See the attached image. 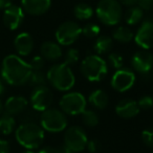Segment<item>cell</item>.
Instances as JSON below:
<instances>
[{"mask_svg":"<svg viewBox=\"0 0 153 153\" xmlns=\"http://www.w3.org/2000/svg\"><path fill=\"white\" fill-rule=\"evenodd\" d=\"M28 83L34 87L41 85H46L47 84V76L46 74L43 72V70H37V71H32L30 78L28 80Z\"/></svg>","mask_w":153,"mask_h":153,"instance_id":"27","label":"cell"},{"mask_svg":"<svg viewBox=\"0 0 153 153\" xmlns=\"http://www.w3.org/2000/svg\"><path fill=\"white\" fill-rule=\"evenodd\" d=\"M152 98H153V97H152Z\"/></svg>","mask_w":153,"mask_h":153,"instance_id":"46","label":"cell"},{"mask_svg":"<svg viewBox=\"0 0 153 153\" xmlns=\"http://www.w3.org/2000/svg\"><path fill=\"white\" fill-rule=\"evenodd\" d=\"M124 19L128 25H136L144 19V10L140 9L138 5L129 7L125 12Z\"/></svg>","mask_w":153,"mask_h":153,"instance_id":"21","label":"cell"},{"mask_svg":"<svg viewBox=\"0 0 153 153\" xmlns=\"http://www.w3.org/2000/svg\"><path fill=\"white\" fill-rule=\"evenodd\" d=\"M3 110H4V108H3V104H2V102H1V100H0V115L2 114Z\"/></svg>","mask_w":153,"mask_h":153,"instance_id":"43","label":"cell"},{"mask_svg":"<svg viewBox=\"0 0 153 153\" xmlns=\"http://www.w3.org/2000/svg\"><path fill=\"white\" fill-rule=\"evenodd\" d=\"M51 5V0H21V7L24 12L33 16L45 14Z\"/></svg>","mask_w":153,"mask_h":153,"instance_id":"16","label":"cell"},{"mask_svg":"<svg viewBox=\"0 0 153 153\" xmlns=\"http://www.w3.org/2000/svg\"><path fill=\"white\" fill-rule=\"evenodd\" d=\"M88 138L86 132L79 126L67 128L64 134V146L76 153L82 152L86 149Z\"/></svg>","mask_w":153,"mask_h":153,"instance_id":"9","label":"cell"},{"mask_svg":"<svg viewBox=\"0 0 153 153\" xmlns=\"http://www.w3.org/2000/svg\"><path fill=\"white\" fill-rule=\"evenodd\" d=\"M134 41L140 49L149 51L153 47V20L146 19L143 21L134 35Z\"/></svg>","mask_w":153,"mask_h":153,"instance_id":"13","label":"cell"},{"mask_svg":"<svg viewBox=\"0 0 153 153\" xmlns=\"http://www.w3.org/2000/svg\"><path fill=\"white\" fill-rule=\"evenodd\" d=\"M113 47V39L109 36H99L97 37L96 42L94 44V49L99 56L108 53Z\"/></svg>","mask_w":153,"mask_h":153,"instance_id":"22","label":"cell"},{"mask_svg":"<svg viewBox=\"0 0 153 153\" xmlns=\"http://www.w3.org/2000/svg\"><path fill=\"white\" fill-rule=\"evenodd\" d=\"M101 27L96 23H87L86 25L83 26L82 28V35L86 37V38H97L100 36Z\"/></svg>","mask_w":153,"mask_h":153,"instance_id":"28","label":"cell"},{"mask_svg":"<svg viewBox=\"0 0 153 153\" xmlns=\"http://www.w3.org/2000/svg\"><path fill=\"white\" fill-rule=\"evenodd\" d=\"M21 153H35L33 150H28V149H26V150H24V151H22Z\"/></svg>","mask_w":153,"mask_h":153,"instance_id":"44","label":"cell"},{"mask_svg":"<svg viewBox=\"0 0 153 153\" xmlns=\"http://www.w3.org/2000/svg\"><path fill=\"white\" fill-rule=\"evenodd\" d=\"M131 66L142 78H149L153 68V55L147 49L135 51L131 58Z\"/></svg>","mask_w":153,"mask_h":153,"instance_id":"11","label":"cell"},{"mask_svg":"<svg viewBox=\"0 0 153 153\" xmlns=\"http://www.w3.org/2000/svg\"><path fill=\"white\" fill-rule=\"evenodd\" d=\"M86 148H87V150L90 153H97L101 149V143L98 140H94H94H90L87 142Z\"/></svg>","mask_w":153,"mask_h":153,"instance_id":"35","label":"cell"},{"mask_svg":"<svg viewBox=\"0 0 153 153\" xmlns=\"http://www.w3.org/2000/svg\"><path fill=\"white\" fill-rule=\"evenodd\" d=\"M28 101L24 97L21 96H13L10 97L5 101L3 108H4L5 113L11 115H20L23 111L27 109Z\"/></svg>","mask_w":153,"mask_h":153,"instance_id":"17","label":"cell"},{"mask_svg":"<svg viewBox=\"0 0 153 153\" xmlns=\"http://www.w3.org/2000/svg\"><path fill=\"white\" fill-rule=\"evenodd\" d=\"M30 63L16 55H9L1 64V78L12 86H22L28 83L32 74Z\"/></svg>","mask_w":153,"mask_h":153,"instance_id":"1","label":"cell"},{"mask_svg":"<svg viewBox=\"0 0 153 153\" xmlns=\"http://www.w3.org/2000/svg\"><path fill=\"white\" fill-rule=\"evenodd\" d=\"M137 105L142 110H149L153 107V98L149 96H143L137 101Z\"/></svg>","mask_w":153,"mask_h":153,"instance_id":"33","label":"cell"},{"mask_svg":"<svg viewBox=\"0 0 153 153\" xmlns=\"http://www.w3.org/2000/svg\"><path fill=\"white\" fill-rule=\"evenodd\" d=\"M59 149H60V153H76V152H74V151H71L70 149H68L66 146H61V147H59Z\"/></svg>","mask_w":153,"mask_h":153,"instance_id":"41","label":"cell"},{"mask_svg":"<svg viewBox=\"0 0 153 153\" xmlns=\"http://www.w3.org/2000/svg\"><path fill=\"white\" fill-rule=\"evenodd\" d=\"M136 80L135 74L129 68H121L115 70L111 78V87L117 92H125L132 88Z\"/></svg>","mask_w":153,"mask_h":153,"instance_id":"12","label":"cell"},{"mask_svg":"<svg viewBox=\"0 0 153 153\" xmlns=\"http://www.w3.org/2000/svg\"><path fill=\"white\" fill-rule=\"evenodd\" d=\"M38 120V111L35 109H26L25 111L20 114V122L21 124H27V123H36Z\"/></svg>","mask_w":153,"mask_h":153,"instance_id":"29","label":"cell"},{"mask_svg":"<svg viewBox=\"0 0 153 153\" xmlns=\"http://www.w3.org/2000/svg\"><path fill=\"white\" fill-rule=\"evenodd\" d=\"M45 65V60L43 59L41 56H35L30 62V66L32 68L33 71H37V70H43V67Z\"/></svg>","mask_w":153,"mask_h":153,"instance_id":"32","label":"cell"},{"mask_svg":"<svg viewBox=\"0 0 153 153\" xmlns=\"http://www.w3.org/2000/svg\"><path fill=\"white\" fill-rule=\"evenodd\" d=\"M41 57L48 61H58L62 57V49L59 43L46 41L40 47Z\"/></svg>","mask_w":153,"mask_h":153,"instance_id":"19","label":"cell"},{"mask_svg":"<svg viewBox=\"0 0 153 153\" xmlns=\"http://www.w3.org/2000/svg\"><path fill=\"white\" fill-rule=\"evenodd\" d=\"M96 14L98 19L105 25H117L123 15L122 5L117 0H100L97 4Z\"/></svg>","mask_w":153,"mask_h":153,"instance_id":"5","label":"cell"},{"mask_svg":"<svg viewBox=\"0 0 153 153\" xmlns=\"http://www.w3.org/2000/svg\"><path fill=\"white\" fill-rule=\"evenodd\" d=\"M39 120L42 129L51 133L63 131L66 129L68 124L65 113L61 109L57 108H48L41 112Z\"/></svg>","mask_w":153,"mask_h":153,"instance_id":"6","label":"cell"},{"mask_svg":"<svg viewBox=\"0 0 153 153\" xmlns=\"http://www.w3.org/2000/svg\"><path fill=\"white\" fill-rule=\"evenodd\" d=\"M137 102L132 99H123L115 105V112L123 119H133L140 113Z\"/></svg>","mask_w":153,"mask_h":153,"instance_id":"15","label":"cell"},{"mask_svg":"<svg viewBox=\"0 0 153 153\" xmlns=\"http://www.w3.org/2000/svg\"><path fill=\"white\" fill-rule=\"evenodd\" d=\"M108 63L110 64V66L112 68H114L115 70L121 69L123 68L124 65V59L120 53H111L108 55Z\"/></svg>","mask_w":153,"mask_h":153,"instance_id":"31","label":"cell"},{"mask_svg":"<svg viewBox=\"0 0 153 153\" xmlns=\"http://www.w3.org/2000/svg\"><path fill=\"white\" fill-rule=\"evenodd\" d=\"M81 115L84 125L87 126V127H94V126H97L99 124L98 113L96 111L91 110V109H85L81 113Z\"/></svg>","mask_w":153,"mask_h":153,"instance_id":"26","label":"cell"},{"mask_svg":"<svg viewBox=\"0 0 153 153\" xmlns=\"http://www.w3.org/2000/svg\"><path fill=\"white\" fill-rule=\"evenodd\" d=\"M80 53L76 48H69L66 51L65 56H64V63L68 66H71L76 64L79 61Z\"/></svg>","mask_w":153,"mask_h":153,"instance_id":"30","label":"cell"},{"mask_svg":"<svg viewBox=\"0 0 153 153\" xmlns=\"http://www.w3.org/2000/svg\"><path fill=\"white\" fill-rule=\"evenodd\" d=\"M15 49L20 56L26 57L34 49V40L28 33H20L16 36L14 40Z\"/></svg>","mask_w":153,"mask_h":153,"instance_id":"18","label":"cell"},{"mask_svg":"<svg viewBox=\"0 0 153 153\" xmlns=\"http://www.w3.org/2000/svg\"><path fill=\"white\" fill-rule=\"evenodd\" d=\"M87 101L81 92H68L60 99L59 106L65 114L78 115L86 109Z\"/></svg>","mask_w":153,"mask_h":153,"instance_id":"7","label":"cell"},{"mask_svg":"<svg viewBox=\"0 0 153 153\" xmlns=\"http://www.w3.org/2000/svg\"><path fill=\"white\" fill-rule=\"evenodd\" d=\"M15 137L18 144L28 150H34L42 145L44 140V130L36 123L20 124L16 129Z\"/></svg>","mask_w":153,"mask_h":153,"instance_id":"3","label":"cell"},{"mask_svg":"<svg viewBox=\"0 0 153 153\" xmlns=\"http://www.w3.org/2000/svg\"><path fill=\"white\" fill-rule=\"evenodd\" d=\"M53 101V92H51V90L46 85L34 87L30 99V102L33 109H35L38 112H43L46 109L51 108Z\"/></svg>","mask_w":153,"mask_h":153,"instance_id":"10","label":"cell"},{"mask_svg":"<svg viewBox=\"0 0 153 153\" xmlns=\"http://www.w3.org/2000/svg\"><path fill=\"white\" fill-rule=\"evenodd\" d=\"M136 3L144 11H150L153 7V0H136Z\"/></svg>","mask_w":153,"mask_h":153,"instance_id":"36","label":"cell"},{"mask_svg":"<svg viewBox=\"0 0 153 153\" xmlns=\"http://www.w3.org/2000/svg\"><path fill=\"white\" fill-rule=\"evenodd\" d=\"M82 35V28L74 21H65L58 26L56 30L57 43L63 46L74 44Z\"/></svg>","mask_w":153,"mask_h":153,"instance_id":"8","label":"cell"},{"mask_svg":"<svg viewBox=\"0 0 153 153\" xmlns=\"http://www.w3.org/2000/svg\"><path fill=\"white\" fill-rule=\"evenodd\" d=\"M133 38L134 34L127 26H117L112 33V39L120 43H128Z\"/></svg>","mask_w":153,"mask_h":153,"instance_id":"23","label":"cell"},{"mask_svg":"<svg viewBox=\"0 0 153 153\" xmlns=\"http://www.w3.org/2000/svg\"><path fill=\"white\" fill-rule=\"evenodd\" d=\"M4 91H5V86H4V83H3L2 78L0 76V96L3 94V92Z\"/></svg>","mask_w":153,"mask_h":153,"instance_id":"42","label":"cell"},{"mask_svg":"<svg viewBox=\"0 0 153 153\" xmlns=\"http://www.w3.org/2000/svg\"><path fill=\"white\" fill-rule=\"evenodd\" d=\"M88 102H89L90 105H91L92 107H94L96 109L102 110V109L106 108L109 103L108 94L103 89H96L89 94V97H88Z\"/></svg>","mask_w":153,"mask_h":153,"instance_id":"20","label":"cell"},{"mask_svg":"<svg viewBox=\"0 0 153 153\" xmlns=\"http://www.w3.org/2000/svg\"><path fill=\"white\" fill-rule=\"evenodd\" d=\"M13 4L12 0H0V10H7V7H10Z\"/></svg>","mask_w":153,"mask_h":153,"instance_id":"39","label":"cell"},{"mask_svg":"<svg viewBox=\"0 0 153 153\" xmlns=\"http://www.w3.org/2000/svg\"><path fill=\"white\" fill-rule=\"evenodd\" d=\"M24 20V11L21 7L12 4L3 12V23L9 30H15L19 28Z\"/></svg>","mask_w":153,"mask_h":153,"instance_id":"14","label":"cell"},{"mask_svg":"<svg viewBox=\"0 0 153 153\" xmlns=\"http://www.w3.org/2000/svg\"><path fill=\"white\" fill-rule=\"evenodd\" d=\"M47 82L59 91H68L74 87L76 78L70 66L65 63L53 65L46 72Z\"/></svg>","mask_w":153,"mask_h":153,"instance_id":"2","label":"cell"},{"mask_svg":"<svg viewBox=\"0 0 153 153\" xmlns=\"http://www.w3.org/2000/svg\"><path fill=\"white\" fill-rule=\"evenodd\" d=\"M80 70L89 82H100L108 74V65L101 56L89 55L81 62Z\"/></svg>","mask_w":153,"mask_h":153,"instance_id":"4","label":"cell"},{"mask_svg":"<svg viewBox=\"0 0 153 153\" xmlns=\"http://www.w3.org/2000/svg\"><path fill=\"white\" fill-rule=\"evenodd\" d=\"M152 76H153V68H152Z\"/></svg>","mask_w":153,"mask_h":153,"instance_id":"45","label":"cell"},{"mask_svg":"<svg viewBox=\"0 0 153 153\" xmlns=\"http://www.w3.org/2000/svg\"><path fill=\"white\" fill-rule=\"evenodd\" d=\"M0 153H10V143L5 140H0Z\"/></svg>","mask_w":153,"mask_h":153,"instance_id":"37","label":"cell"},{"mask_svg":"<svg viewBox=\"0 0 153 153\" xmlns=\"http://www.w3.org/2000/svg\"><path fill=\"white\" fill-rule=\"evenodd\" d=\"M152 153H153V152H152Z\"/></svg>","mask_w":153,"mask_h":153,"instance_id":"47","label":"cell"},{"mask_svg":"<svg viewBox=\"0 0 153 153\" xmlns=\"http://www.w3.org/2000/svg\"><path fill=\"white\" fill-rule=\"evenodd\" d=\"M142 140L146 146L153 148V129H146L142 132Z\"/></svg>","mask_w":153,"mask_h":153,"instance_id":"34","label":"cell"},{"mask_svg":"<svg viewBox=\"0 0 153 153\" xmlns=\"http://www.w3.org/2000/svg\"><path fill=\"white\" fill-rule=\"evenodd\" d=\"M121 4L125 5V7H133V5H135L136 3V0H117Z\"/></svg>","mask_w":153,"mask_h":153,"instance_id":"40","label":"cell"},{"mask_svg":"<svg viewBox=\"0 0 153 153\" xmlns=\"http://www.w3.org/2000/svg\"><path fill=\"white\" fill-rule=\"evenodd\" d=\"M74 15L79 20H88L94 16V9L87 3H78L74 9Z\"/></svg>","mask_w":153,"mask_h":153,"instance_id":"25","label":"cell"},{"mask_svg":"<svg viewBox=\"0 0 153 153\" xmlns=\"http://www.w3.org/2000/svg\"><path fill=\"white\" fill-rule=\"evenodd\" d=\"M38 153H60V149L59 147H44V148H42L40 151H39Z\"/></svg>","mask_w":153,"mask_h":153,"instance_id":"38","label":"cell"},{"mask_svg":"<svg viewBox=\"0 0 153 153\" xmlns=\"http://www.w3.org/2000/svg\"><path fill=\"white\" fill-rule=\"evenodd\" d=\"M16 127V120L13 115L3 113L0 117V133L3 135H9L14 131Z\"/></svg>","mask_w":153,"mask_h":153,"instance_id":"24","label":"cell"}]
</instances>
